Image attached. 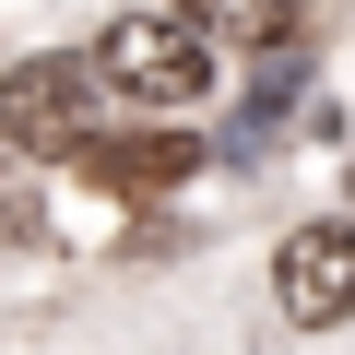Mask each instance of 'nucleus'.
I'll list each match as a JSON object with an SVG mask.
<instances>
[{"mask_svg": "<svg viewBox=\"0 0 355 355\" xmlns=\"http://www.w3.org/2000/svg\"><path fill=\"white\" fill-rule=\"evenodd\" d=\"M83 119H95V71L83 60H24L0 83V130L24 154H83Z\"/></svg>", "mask_w": 355, "mask_h": 355, "instance_id": "f03ea898", "label": "nucleus"}, {"mask_svg": "<svg viewBox=\"0 0 355 355\" xmlns=\"http://www.w3.org/2000/svg\"><path fill=\"white\" fill-rule=\"evenodd\" d=\"M83 166L119 178V190H178V178L202 166V142L190 130H130V142H83Z\"/></svg>", "mask_w": 355, "mask_h": 355, "instance_id": "20e7f679", "label": "nucleus"}, {"mask_svg": "<svg viewBox=\"0 0 355 355\" xmlns=\"http://www.w3.org/2000/svg\"><path fill=\"white\" fill-rule=\"evenodd\" d=\"M190 36L202 48H284L296 12H284V0H190Z\"/></svg>", "mask_w": 355, "mask_h": 355, "instance_id": "39448f33", "label": "nucleus"}, {"mask_svg": "<svg viewBox=\"0 0 355 355\" xmlns=\"http://www.w3.org/2000/svg\"><path fill=\"white\" fill-rule=\"evenodd\" d=\"M272 296H284L296 331L355 320V225H296V237L272 249Z\"/></svg>", "mask_w": 355, "mask_h": 355, "instance_id": "7ed1b4c3", "label": "nucleus"}, {"mask_svg": "<svg viewBox=\"0 0 355 355\" xmlns=\"http://www.w3.org/2000/svg\"><path fill=\"white\" fill-rule=\"evenodd\" d=\"M95 83L130 107H190V95H214V48L190 36V12H119L95 36Z\"/></svg>", "mask_w": 355, "mask_h": 355, "instance_id": "f257e3e1", "label": "nucleus"}]
</instances>
